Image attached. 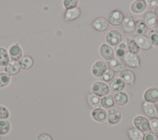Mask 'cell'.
I'll return each instance as SVG.
<instances>
[{
	"mask_svg": "<svg viewBox=\"0 0 158 140\" xmlns=\"http://www.w3.org/2000/svg\"><path fill=\"white\" fill-rule=\"evenodd\" d=\"M150 128L152 132L154 133H158V119L152 118L150 121Z\"/></svg>",
	"mask_w": 158,
	"mask_h": 140,
	"instance_id": "8d00e7d4",
	"label": "cell"
},
{
	"mask_svg": "<svg viewBox=\"0 0 158 140\" xmlns=\"http://www.w3.org/2000/svg\"><path fill=\"white\" fill-rule=\"evenodd\" d=\"M114 76V71H112L110 69H108L102 76V80L104 81H109L113 78Z\"/></svg>",
	"mask_w": 158,
	"mask_h": 140,
	"instance_id": "74e56055",
	"label": "cell"
},
{
	"mask_svg": "<svg viewBox=\"0 0 158 140\" xmlns=\"http://www.w3.org/2000/svg\"><path fill=\"white\" fill-rule=\"evenodd\" d=\"M108 65L112 71L118 72L124 70L126 67V64L122 59L115 57L108 62Z\"/></svg>",
	"mask_w": 158,
	"mask_h": 140,
	"instance_id": "7c38bea8",
	"label": "cell"
},
{
	"mask_svg": "<svg viewBox=\"0 0 158 140\" xmlns=\"http://www.w3.org/2000/svg\"><path fill=\"white\" fill-rule=\"evenodd\" d=\"M144 22L147 27L152 30L155 29L158 25V20L154 14L152 12H148L144 17Z\"/></svg>",
	"mask_w": 158,
	"mask_h": 140,
	"instance_id": "d6986e66",
	"label": "cell"
},
{
	"mask_svg": "<svg viewBox=\"0 0 158 140\" xmlns=\"http://www.w3.org/2000/svg\"><path fill=\"white\" fill-rule=\"evenodd\" d=\"M135 41L139 47L143 50H148L151 47L152 44L147 36L145 35H139L135 37Z\"/></svg>",
	"mask_w": 158,
	"mask_h": 140,
	"instance_id": "ac0fdd59",
	"label": "cell"
},
{
	"mask_svg": "<svg viewBox=\"0 0 158 140\" xmlns=\"http://www.w3.org/2000/svg\"><path fill=\"white\" fill-rule=\"evenodd\" d=\"M10 116L9 110L4 105H0V120L8 119Z\"/></svg>",
	"mask_w": 158,
	"mask_h": 140,
	"instance_id": "d590c367",
	"label": "cell"
},
{
	"mask_svg": "<svg viewBox=\"0 0 158 140\" xmlns=\"http://www.w3.org/2000/svg\"><path fill=\"white\" fill-rule=\"evenodd\" d=\"M10 81V75L4 72L0 73V88H2L7 86Z\"/></svg>",
	"mask_w": 158,
	"mask_h": 140,
	"instance_id": "d6a6232c",
	"label": "cell"
},
{
	"mask_svg": "<svg viewBox=\"0 0 158 140\" xmlns=\"http://www.w3.org/2000/svg\"><path fill=\"white\" fill-rule=\"evenodd\" d=\"M37 140H53L52 137L48 133H43L40 134L37 137Z\"/></svg>",
	"mask_w": 158,
	"mask_h": 140,
	"instance_id": "ab89813d",
	"label": "cell"
},
{
	"mask_svg": "<svg viewBox=\"0 0 158 140\" xmlns=\"http://www.w3.org/2000/svg\"><path fill=\"white\" fill-rule=\"evenodd\" d=\"M147 4L148 6L151 7L153 8L157 5H158V1L157 0H153V1H147Z\"/></svg>",
	"mask_w": 158,
	"mask_h": 140,
	"instance_id": "60d3db41",
	"label": "cell"
},
{
	"mask_svg": "<svg viewBox=\"0 0 158 140\" xmlns=\"http://www.w3.org/2000/svg\"><path fill=\"white\" fill-rule=\"evenodd\" d=\"M157 140H158V136H157Z\"/></svg>",
	"mask_w": 158,
	"mask_h": 140,
	"instance_id": "f6af8a7d",
	"label": "cell"
},
{
	"mask_svg": "<svg viewBox=\"0 0 158 140\" xmlns=\"http://www.w3.org/2000/svg\"><path fill=\"white\" fill-rule=\"evenodd\" d=\"M0 139H1V135H0Z\"/></svg>",
	"mask_w": 158,
	"mask_h": 140,
	"instance_id": "ee69618b",
	"label": "cell"
},
{
	"mask_svg": "<svg viewBox=\"0 0 158 140\" xmlns=\"http://www.w3.org/2000/svg\"><path fill=\"white\" fill-rule=\"evenodd\" d=\"M125 84L124 81L118 78L113 79L110 83V88L114 92H120L124 89Z\"/></svg>",
	"mask_w": 158,
	"mask_h": 140,
	"instance_id": "603a6c76",
	"label": "cell"
},
{
	"mask_svg": "<svg viewBox=\"0 0 158 140\" xmlns=\"http://www.w3.org/2000/svg\"><path fill=\"white\" fill-rule=\"evenodd\" d=\"M115 104L114 98L110 95H107L102 97L101 99V105L104 109H110L114 107Z\"/></svg>",
	"mask_w": 158,
	"mask_h": 140,
	"instance_id": "4dcf8cb0",
	"label": "cell"
},
{
	"mask_svg": "<svg viewBox=\"0 0 158 140\" xmlns=\"http://www.w3.org/2000/svg\"><path fill=\"white\" fill-rule=\"evenodd\" d=\"M8 53L10 59L13 61L18 62L22 57V51L17 43H14L9 47Z\"/></svg>",
	"mask_w": 158,
	"mask_h": 140,
	"instance_id": "8992f818",
	"label": "cell"
},
{
	"mask_svg": "<svg viewBox=\"0 0 158 140\" xmlns=\"http://www.w3.org/2000/svg\"><path fill=\"white\" fill-rule=\"evenodd\" d=\"M91 90L94 95L98 97L107 96L110 92L109 86L106 83L101 81H96L93 83L91 86Z\"/></svg>",
	"mask_w": 158,
	"mask_h": 140,
	"instance_id": "6da1fadb",
	"label": "cell"
},
{
	"mask_svg": "<svg viewBox=\"0 0 158 140\" xmlns=\"http://www.w3.org/2000/svg\"><path fill=\"white\" fill-rule=\"evenodd\" d=\"M127 54V46L125 43H120L117 46L115 47L114 50V54L117 58L122 59L123 57H125Z\"/></svg>",
	"mask_w": 158,
	"mask_h": 140,
	"instance_id": "f1b7e54d",
	"label": "cell"
},
{
	"mask_svg": "<svg viewBox=\"0 0 158 140\" xmlns=\"http://www.w3.org/2000/svg\"><path fill=\"white\" fill-rule=\"evenodd\" d=\"M78 3V0H64L63 1V6L64 7L67 9H74L77 7Z\"/></svg>",
	"mask_w": 158,
	"mask_h": 140,
	"instance_id": "e575fe53",
	"label": "cell"
},
{
	"mask_svg": "<svg viewBox=\"0 0 158 140\" xmlns=\"http://www.w3.org/2000/svg\"><path fill=\"white\" fill-rule=\"evenodd\" d=\"M122 118V112L117 107H112L107 112V120L110 124H117Z\"/></svg>",
	"mask_w": 158,
	"mask_h": 140,
	"instance_id": "5b68a950",
	"label": "cell"
},
{
	"mask_svg": "<svg viewBox=\"0 0 158 140\" xmlns=\"http://www.w3.org/2000/svg\"><path fill=\"white\" fill-rule=\"evenodd\" d=\"M93 28L99 32H102L107 30L109 27V22L103 17L96 18L92 23Z\"/></svg>",
	"mask_w": 158,
	"mask_h": 140,
	"instance_id": "9c48e42d",
	"label": "cell"
},
{
	"mask_svg": "<svg viewBox=\"0 0 158 140\" xmlns=\"http://www.w3.org/2000/svg\"><path fill=\"white\" fill-rule=\"evenodd\" d=\"M126 41L127 44V48L128 49L129 52H131L135 54L139 53L140 51V48L134 39L127 37L126 39Z\"/></svg>",
	"mask_w": 158,
	"mask_h": 140,
	"instance_id": "83f0119b",
	"label": "cell"
},
{
	"mask_svg": "<svg viewBox=\"0 0 158 140\" xmlns=\"http://www.w3.org/2000/svg\"><path fill=\"white\" fill-rule=\"evenodd\" d=\"M157 119H158V118H157Z\"/></svg>",
	"mask_w": 158,
	"mask_h": 140,
	"instance_id": "bcb514c9",
	"label": "cell"
},
{
	"mask_svg": "<svg viewBox=\"0 0 158 140\" xmlns=\"http://www.w3.org/2000/svg\"><path fill=\"white\" fill-rule=\"evenodd\" d=\"M10 62L8 51L3 47H0V67H5Z\"/></svg>",
	"mask_w": 158,
	"mask_h": 140,
	"instance_id": "f546056e",
	"label": "cell"
},
{
	"mask_svg": "<svg viewBox=\"0 0 158 140\" xmlns=\"http://www.w3.org/2000/svg\"><path fill=\"white\" fill-rule=\"evenodd\" d=\"M99 53L101 57L107 61L114 58V51L113 49L107 44H102L99 48Z\"/></svg>",
	"mask_w": 158,
	"mask_h": 140,
	"instance_id": "4fadbf2b",
	"label": "cell"
},
{
	"mask_svg": "<svg viewBox=\"0 0 158 140\" xmlns=\"http://www.w3.org/2000/svg\"><path fill=\"white\" fill-rule=\"evenodd\" d=\"M123 20V14L120 10H115L112 11L108 15L109 23L113 26H118L121 25Z\"/></svg>",
	"mask_w": 158,
	"mask_h": 140,
	"instance_id": "ba28073f",
	"label": "cell"
},
{
	"mask_svg": "<svg viewBox=\"0 0 158 140\" xmlns=\"http://www.w3.org/2000/svg\"><path fill=\"white\" fill-rule=\"evenodd\" d=\"M135 33L137 36L144 35L148 31V27L144 21L143 20H137L135 22Z\"/></svg>",
	"mask_w": 158,
	"mask_h": 140,
	"instance_id": "cb8c5ba5",
	"label": "cell"
},
{
	"mask_svg": "<svg viewBox=\"0 0 158 140\" xmlns=\"http://www.w3.org/2000/svg\"><path fill=\"white\" fill-rule=\"evenodd\" d=\"M81 15V10L77 7L74 9H67L65 11L64 18L67 21H73L77 19Z\"/></svg>",
	"mask_w": 158,
	"mask_h": 140,
	"instance_id": "ffe728a7",
	"label": "cell"
},
{
	"mask_svg": "<svg viewBox=\"0 0 158 140\" xmlns=\"http://www.w3.org/2000/svg\"><path fill=\"white\" fill-rule=\"evenodd\" d=\"M144 99L146 102L154 103L158 101V88L152 87L148 89L144 94Z\"/></svg>",
	"mask_w": 158,
	"mask_h": 140,
	"instance_id": "5bb4252c",
	"label": "cell"
},
{
	"mask_svg": "<svg viewBox=\"0 0 158 140\" xmlns=\"http://www.w3.org/2000/svg\"><path fill=\"white\" fill-rule=\"evenodd\" d=\"M149 39L151 44L155 46H158V30L154 29L149 33Z\"/></svg>",
	"mask_w": 158,
	"mask_h": 140,
	"instance_id": "836d02e7",
	"label": "cell"
},
{
	"mask_svg": "<svg viewBox=\"0 0 158 140\" xmlns=\"http://www.w3.org/2000/svg\"><path fill=\"white\" fill-rule=\"evenodd\" d=\"M20 69L21 68L19 62L13 60L10 61L4 67L5 72H6V73H7L9 75L11 76H15L17 75L20 72Z\"/></svg>",
	"mask_w": 158,
	"mask_h": 140,
	"instance_id": "2e32d148",
	"label": "cell"
},
{
	"mask_svg": "<svg viewBox=\"0 0 158 140\" xmlns=\"http://www.w3.org/2000/svg\"><path fill=\"white\" fill-rule=\"evenodd\" d=\"M91 116L93 120L100 123L105 122L107 118L106 111L100 107L93 109L91 112Z\"/></svg>",
	"mask_w": 158,
	"mask_h": 140,
	"instance_id": "30bf717a",
	"label": "cell"
},
{
	"mask_svg": "<svg viewBox=\"0 0 158 140\" xmlns=\"http://www.w3.org/2000/svg\"><path fill=\"white\" fill-rule=\"evenodd\" d=\"M142 107L144 113L149 118H155L158 117V109L154 103L144 102Z\"/></svg>",
	"mask_w": 158,
	"mask_h": 140,
	"instance_id": "52a82bcc",
	"label": "cell"
},
{
	"mask_svg": "<svg viewBox=\"0 0 158 140\" xmlns=\"http://www.w3.org/2000/svg\"><path fill=\"white\" fill-rule=\"evenodd\" d=\"M157 106H158V101L157 102Z\"/></svg>",
	"mask_w": 158,
	"mask_h": 140,
	"instance_id": "7bdbcfd3",
	"label": "cell"
},
{
	"mask_svg": "<svg viewBox=\"0 0 158 140\" xmlns=\"http://www.w3.org/2000/svg\"><path fill=\"white\" fill-rule=\"evenodd\" d=\"M128 135L131 140H143V132L136 128H131L128 130Z\"/></svg>",
	"mask_w": 158,
	"mask_h": 140,
	"instance_id": "4316f807",
	"label": "cell"
},
{
	"mask_svg": "<svg viewBox=\"0 0 158 140\" xmlns=\"http://www.w3.org/2000/svg\"><path fill=\"white\" fill-rule=\"evenodd\" d=\"M120 77L124 83L132 85L135 81V76L132 71L128 69H124L120 73Z\"/></svg>",
	"mask_w": 158,
	"mask_h": 140,
	"instance_id": "e0dca14e",
	"label": "cell"
},
{
	"mask_svg": "<svg viewBox=\"0 0 158 140\" xmlns=\"http://www.w3.org/2000/svg\"><path fill=\"white\" fill-rule=\"evenodd\" d=\"M154 15H156V17L157 18H158V5L154 8Z\"/></svg>",
	"mask_w": 158,
	"mask_h": 140,
	"instance_id": "b9f144b4",
	"label": "cell"
},
{
	"mask_svg": "<svg viewBox=\"0 0 158 140\" xmlns=\"http://www.w3.org/2000/svg\"><path fill=\"white\" fill-rule=\"evenodd\" d=\"M123 30L127 33H131L135 30V22L134 19L130 14H127L123 18L122 23Z\"/></svg>",
	"mask_w": 158,
	"mask_h": 140,
	"instance_id": "9a60e30c",
	"label": "cell"
},
{
	"mask_svg": "<svg viewBox=\"0 0 158 140\" xmlns=\"http://www.w3.org/2000/svg\"><path fill=\"white\" fill-rule=\"evenodd\" d=\"M146 7V3L143 0H136L130 6V10L135 14H140L143 12Z\"/></svg>",
	"mask_w": 158,
	"mask_h": 140,
	"instance_id": "44dd1931",
	"label": "cell"
},
{
	"mask_svg": "<svg viewBox=\"0 0 158 140\" xmlns=\"http://www.w3.org/2000/svg\"><path fill=\"white\" fill-rule=\"evenodd\" d=\"M114 100L117 105L122 106L127 103L128 97L125 92H118L114 95Z\"/></svg>",
	"mask_w": 158,
	"mask_h": 140,
	"instance_id": "d4e9b609",
	"label": "cell"
},
{
	"mask_svg": "<svg viewBox=\"0 0 158 140\" xmlns=\"http://www.w3.org/2000/svg\"><path fill=\"white\" fill-rule=\"evenodd\" d=\"M87 102L91 109H96L99 107L101 105V99L99 97L94 94H89L87 95Z\"/></svg>",
	"mask_w": 158,
	"mask_h": 140,
	"instance_id": "484cf974",
	"label": "cell"
},
{
	"mask_svg": "<svg viewBox=\"0 0 158 140\" xmlns=\"http://www.w3.org/2000/svg\"><path fill=\"white\" fill-rule=\"evenodd\" d=\"M157 135L152 131H148L145 134H144L143 140H157Z\"/></svg>",
	"mask_w": 158,
	"mask_h": 140,
	"instance_id": "f35d334b",
	"label": "cell"
},
{
	"mask_svg": "<svg viewBox=\"0 0 158 140\" xmlns=\"http://www.w3.org/2000/svg\"><path fill=\"white\" fill-rule=\"evenodd\" d=\"M10 130V123L7 119L0 120V135L7 134Z\"/></svg>",
	"mask_w": 158,
	"mask_h": 140,
	"instance_id": "1f68e13d",
	"label": "cell"
},
{
	"mask_svg": "<svg viewBox=\"0 0 158 140\" xmlns=\"http://www.w3.org/2000/svg\"><path fill=\"white\" fill-rule=\"evenodd\" d=\"M19 64L20 68L23 70H29L33 67L34 61L31 56L25 55L19 61Z\"/></svg>",
	"mask_w": 158,
	"mask_h": 140,
	"instance_id": "7402d4cb",
	"label": "cell"
},
{
	"mask_svg": "<svg viewBox=\"0 0 158 140\" xmlns=\"http://www.w3.org/2000/svg\"><path fill=\"white\" fill-rule=\"evenodd\" d=\"M133 123L136 128L142 132H148L150 128V122L148 119L142 115H138L135 117Z\"/></svg>",
	"mask_w": 158,
	"mask_h": 140,
	"instance_id": "3957f363",
	"label": "cell"
},
{
	"mask_svg": "<svg viewBox=\"0 0 158 140\" xmlns=\"http://www.w3.org/2000/svg\"><path fill=\"white\" fill-rule=\"evenodd\" d=\"M106 42L112 46L118 45L122 41V35L120 33L116 30H110L106 35Z\"/></svg>",
	"mask_w": 158,
	"mask_h": 140,
	"instance_id": "277c9868",
	"label": "cell"
},
{
	"mask_svg": "<svg viewBox=\"0 0 158 140\" xmlns=\"http://www.w3.org/2000/svg\"><path fill=\"white\" fill-rule=\"evenodd\" d=\"M107 70V67L104 61L102 60H96L91 67V73L93 76L99 78L104 75Z\"/></svg>",
	"mask_w": 158,
	"mask_h": 140,
	"instance_id": "7a4b0ae2",
	"label": "cell"
},
{
	"mask_svg": "<svg viewBox=\"0 0 158 140\" xmlns=\"http://www.w3.org/2000/svg\"><path fill=\"white\" fill-rule=\"evenodd\" d=\"M124 61L128 67L131 68H139L141 66L139 57L131 52H127L124 57Z\"/></svg>",
	"mask_w": 158,
	"mask_h": 140,
	"instance_id": "8fae6325",
	"label": "cell"
}]
</instances>
